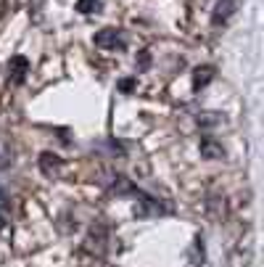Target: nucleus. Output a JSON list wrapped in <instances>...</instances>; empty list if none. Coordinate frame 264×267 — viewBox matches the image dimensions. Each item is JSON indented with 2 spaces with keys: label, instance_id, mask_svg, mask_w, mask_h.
I'll return each instance as SVG.
<instances>
[{
  "label": "nucleus",
  "instance_id": "nucleus-1",
  "mask_svg": "<svg viewBox=\"0 0 264 267\" xmlns=\"http://www.w3.org/2000/svg\"><path fill=\"white\" fill-rule=\"evenodd\" d=\"M92 43L98 45L100 50H122L127 40H124V35L119 29H100V32L92 37Z\"/></svg>",
  "mask_w": 264,
  "mask_h": 267
},
{
  "label": "nucleus",
  "instance_id": "nucleus-2",
  "mask_svg": "<svg viewBox=\"0 0 264 267\" xmlns=\"http://www.w3.org/2000/svg\"><path fill=\"white\" fill-rule=\"evenodd\" d=\"M169 212H172V204H161L159 198L145 193L140 198V207L135 209V217H159V215H169Z\"/></svg>",
  "mask_w": 264,
  "mask_h": 267
},
{
  "label": "nucleus",
  "instance_id": "nucleus-3",
  "mask_svg": "<svg viewBox=\"0 0 264 267\" xmlns=\"http://www.w3.org/2000/svg\"><path fill=\"white\" fill-rule=\"evenodd\" d=\"M111 190L116 196H137V198H143L145 193L137 185H132L130 178H124V175H114V182H111Z\"/></svg>",
  "mask_w": 264,
  "mask_h": 267
},
{
  "label": "nucleus",
  "instance_id": "nucleus-4",
  "mask_svg": "<svg viewBox=\"0 0 264 267\" xmlns=\"http://www.w3.org/2000/svg\"><path fill=\"white\" fill-rule=\"evenodd\" d=\"M201 156L209 159V162H214V159H224L222 143H217L212 135H204V138H201Z\"/></svg>",
  "mask_w": 264,
  "mask_h": 267
},
{
  "label": "nucleus",
  "instance_id": "nucleus-5",
  "mask_svg": "<svg viewBox=\"0 0 264 267\" xmlns=\"http://www.w3.org/2000/svg\"><path fill=\"white\" fill-rule=\"evenodd\" d=\"M61 167H64L61 156H56V154H43L40 156V170H43V175H48V178H58Z\"/></svg>",
  "mask_w": 264,
  "mask_h": 267
},
{
  "label": "nucleus",
  "instance_id": "nucleus-6",
  "mask_svg": "<svg viewBox=\"0 0 264 267\" xmlns=\"http://www.w3.org/2000/svg\"><path fill=\"white\" fill-rule=\"evenodd\" d=\"M214 66H198V69L196 72H193V90H201V88H206L209 85V82H212L214 80Z\"/></svg>",
  "mask_w": 264,
  "mask_h": 267
},
{
  "label": "nucleus",
  "instance_id": "nucleus-7",
  "mask_svg": "<svg viewBox=\"0 0 264 267\" xmlns=\"http://www.w3.org/2000/svg\"><path fill=\"white\" fill-rule=\"evenodd\" d=\"M232 13H235V0H220L217 3V11H214V16H212V21L214 24H224Z\"/></svg>",
  "mask_w": 264,
  "mask_h": 267
},
{
  "label": "nucleus",
  "instance_id": "nucleus-8",
  "mask_svg": "<svg viewBox=\"0 0 264 267\" xmlns=\"http://www.w3.org/2000/svg\"><path fill=\"white\" fill-rule=\"evenodd\" d=\"M11 66H13V82H24V74H27V69H29V61L24 58V56H13L11 58Z\"/></svg>",
  "mask_w": 264,
  "mask_h": 267
},
{
  "label": "nucleus",
  "instance_id": "nucleus-9",
  "mask_svg": "<svg viewBox=\"0 0 264 267\" xmlns=\"http://www.w3.org/2000/svg\"><path fill=\"white\" fill-rule=\"evenodd\" d=\"M209 217L212 220H222L224 217V201L222 198H217V196L209 198Z\"/></svg>",
  "mask_w": 264,
  "mask_h": 267
},
{
  "label": "nucleus",
  "instance_id": "nucleus-10",
  "mask_svg": "<svg viewBox=\"0 0 264 267\" xmlns=\"http://www.w3.org/2000/svg\"><path fill=\"white\" fill-rule=\"evenodd\" d=\"M77 11L80 13H95V11H100V0H77Z\"/></svg>",
  "mask_w": 264,
  "mask_h": 267
},
{
  "label": "nucleus",
  "instance_id": "nucleus-11",
  "mask_svg": "<svg viewBox=\"0 0 264 267\" xmlns=\"http://www.w3.org/2000/svg\"><path fill=\"white\" fill-rule=\"evenodd\" d=\"M8 207H11V201H8V196L0 190V225H3V217L8 215Z\"/></svg>",
  "mask_w": 264,
  "mask_h": 267
},
{
  "label": "nucleus",
  "instance_id": "nucleus-12",
  "mask_svg": "<svg viewBox=\"0 0 264 267\" xmlns=\"http://www.w3.org/2000/svg\"><path fill=\"white\" fill-rule=\"evenodd\" d=\"M212 114H214V111H206L204 117H198V122H201V125H206V127H209V125H220L222 117H212Z\"/></svg>",
  "mask_w": 264,
  "mask_h": 267
},
{
  "label": "nucleus",
  "instance_id": "nucleus-13",
  "mask_svg": "<svg viewBox=\"0 0 264 267\" xmlns=\"http://www.w3.org/2000/svg\"><path fill=\"white\" fill-rule=\"evenodd\" d=\"M135 77H124L122 82H119V90H122V93H132V88H135Z\"/></svg>",
  "mask_w": 264,
  "mask_h": 267
},
{
  "label": "nucleus",
  "instance_id": "nucleus-14",
  "mask_svg": "<svg viewBox=\"0 0 264 267\" xmlns=\"http://www.w3.org/2000/svg\"><path fill=\"white\" fill-rule=\"evenodd\" d=\"M148 61H151V56H148V53H143V56H140V66H143V69L148 66Z\"/></svg>",
  "mask_w": 264,
  "mask_h": 267
},
{
  "label": "nucleus",
  "instance_id": "nucleus-15",
  "mask_svg": "<svg viewBox=\"0 0 264 267\" xmlns=\"http://www.w3.org/2000/svg\"><path fill=\"white\" fill-rule=\"evenodd\" d=\"M5 162H8V156H5V154H3V148H0V167H3Z\"/></svg>",
  "mask_w": 264,
  "mask_h": 267
}]
</instances>
